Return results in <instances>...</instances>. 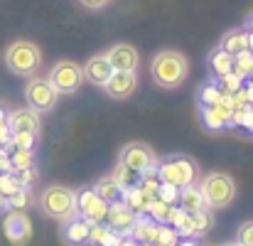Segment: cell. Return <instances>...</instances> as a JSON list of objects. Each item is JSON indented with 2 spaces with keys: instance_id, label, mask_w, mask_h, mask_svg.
Instances as JSON below:
<instances>
[{
  "instance_id": "cell-1",
  "label": "cell",
  "mask_w": 253,
  "mask_h": 246,
  "mask_svg": "<svg viewBox=\"0 0 253 246\" xmlns=\"http://www.w3.org/2000/svg\"><path fill=\"white\" fill-rule=\"evenodd\" d=\"M153 82L160 89H177L179 84L187 79L189 74V64L187 57L177 49H163L153 57Z\"/></svg>"
},
{
  "instance_id": "cell-2",
  "label": "cell",
  "mask_w": 253,
  "mask_h": 246,
  "mask_svg": "<svg viewBox=\"0 0 253 246\" xmlns=\"http://www.w3.org/2000/svg\"><path fill=\"white\" fill-rule=\"evenodd\" d=\"M40 209L47 217H52V219L67 222V219L79 214V209H77V192L64 187V185H49L40 195Z\"/></svg>"
},
{
  "instance_id": "cell-3",
  "label": "cell",
  "mask_w": 253,
  "mask_h": 246,
  "mask_svg": "<svg viewBox=\"0 0 253 246\" xmlns=\"http://www.w3.org/2000/svg\"><path fill=\"white\" fill-rule=\"evenodd\" d=\"M5 67L17 74V77H35L40 64H42V52L35 42L27 40H15L7 49H5Z\"/></svg>"
},
{
  "instance_id": "cell-4",
  "label": "cell",
  "mask_w": 253,
  "mask_h": 246,
  "mask_svg": "<svg viewBox=\"0 0 253 246\" xmlns=\"http://www.w3.org/2000/svg\"><path fill=\"white\" fill-rule=\"evenodd\" d=\"M202 195H204V202H207V209H224L234 202L236 197V182L231 175L226 172H209L202 185H199Z\"/></svg>"
},
{
  "instance_id": "cell-5",
  "label": "cell",
  "mask_w": 253,
  "mask_h": 246,
  "mask_svg": "<svg viewBox=\"0 0 253 246\" xmlns=\"http://www.w3.org/2000/svg\"><path fill=\"white\" fill-rule=\"evenodd\" d=\"M158 177L160 182L172 185V187H189L197 180V165L187 158H169L158 165Z\"/></svg>"
},
{
  "instance_id": "cell-6",
  "label": "cell",
  "mask_w": 253,
  "mask_h": 246,
  "mask_svg": "<svg viewBox=\"0 0 253 246\" xmlns=\"http://www.w3.org/2000/svg\"><path fill=\"white\" fill-rule=\"evenodd\" d=\"M118 163L126 165L128 170L143 175L148 170H158V155L150 146L145 143H128L123 146V150L118 153Z\"/></svg>"
},
{
  "instance_id": "cell-7",
  "label": "cell",
  "mask_w": 253,
  "mask_h": 246,
  "mask_svg": "<svg viewBox=\"0 0 253 246\" xmlns=\"http://www.w3.org/2000/svg\"><path fill=\"white\" fill-rule=\"evenodd\" d=\"M82 82H84V69L72 59L57 62L49 72V84L57 89V94H74Z\"/></svg>"
},
{
  "instance_id": "cell-8",
  "label": "cell",
  "mask_w": 253,
  "mask_h": 246,
  "mask_svg": "<svg viewBox=\"0 0 253 246\" xmlns=\"http://www.w3.org/2000/svg\"><path fill=\"white\" fill-rule=\"evenodd\" d=\"M57 89L49 84V79H40V77H32L27 86H25V98H27V106L37 113L42 111H49L54 108L57 103Z\"/></svg>"
},
{
  "instance_id": "cell-9",
  "label": "cell",
  "mask_w": 253,
  "mask_h": 246,
  "mask_svg": "<svg viewBox=\"0 0 253 246\" xmlns=\"http://www.w3.org/2000/svg\"><path fill=\"white\" fill-rule=\"evenodd\" d=\"M77 209H79V217H84L88 222H106V214H108V202L93 190V187H84L77 192Z\"/></svg>"
},
{
  "instance_id": "cell-10",
  "label": "cell",
  "mask_w": 253,
  "mask_h": 246,
  "mask_svg": "<svg viewBox=\"0 0 253 246\" xmlns=\"http://www.w3.org/2000/svg\"><path fill=\"white\" fill-rule=\"evenodd\" d=\"M2 232H5V237H7L10 244L25 246L32 239V222H30V217H27L25 212L12 209V212L5 217V222H2Z\"/></svg>"
},
{
  "instance_id": "cell-11",
  "label": "cell",
  "mask_w": 253,
  "mask_h": 246,
  "mask_svg": "<svg viewBox=\"0 0 253 246\" xmlns=\"http://www.w3.org/2000/svg\"><path fill=\"white\" fill-rule=\"evenodd\" d=\"M135 219H138V214L126 204V202H111L108 204V214H106V224H108V229L111 232H116V234H121V237H130V232H133V227H135Z\"/></svg>"
},
{
  "instance_id": "cell-12",
  "label": "cell",
  "mask_w": 253,
  "mask_h": 246,
  "mask_svg": "<svg viewBox=\"0 0 253 246\" xmlns=\"http://www.w3.org/2000/svg\"><path fill=\"white\" fill-rule=\"evenodd\" d=\"M106 59L111 62L113 72H135L138 64H140V54L133 45H113L108 52H106Z\"/></svg>"
},
{
  "instance_id": "cell-13",
  "label": "cell",
  "mask_w": 253,
  "mask_h": 246,
  "mask_svg": "<svg viewBox=\"0 0 253 246\" xmlns=\"http://www.w3.org/2000/svg\"><path fill=\"white\" fill-rule=\"evenodd\" d=\"M7 128L10 133H40V113L32 108H17L7 113Z\"/></svg>"
},
{
  "instance_id": "cell-14",
  "label": "cell",
  "mask_w": 253,
  "mask_h": 246,
  "mask_svg": "<svg viewBox=\"0 0 253 246\" xmlns=\"http://www.w3.org/2000/svg\"><path fill=\"white\" fill-rule=\"evenodd\" d=\"M91 224L93 222H88V219L79 217V214L67 219L64 227H62V239L69 246H86L88 244V234H91Z\"/></svg>"
},
{
  "instance_id": "cell-15",
  "label": "cell",
  "mask_w": 253,
  "mask_h": 246,
  "mask_svg": "<svg viewBox=\"0 0 253 246\" xmlns=\"http://www.w3.org/2000/svg\"><path fill=\"white\" fill-rule=\"evenodd\" d=\"M82 69H84V79H88L93 86H101V89H103V86L108 84V79L113 77V67H111V62L106 59V54L91 57Z\"/></svg>"
},
{
  "instance_id": "cell-16",
  "label": "cell",
  "mask_w": 253,
  "mask_h": 246,
  "mask_svg": "<svg viewBox=\"0 0 253 246\" xmlns=\"http://www.w3.org/2000/svg\"><path fill=\"white\" fill-rule=\"evenodd\" d=\"M135 86H138L135 72H113V77L108 79L103 89L111 98H128L135 91Z\"/></svg>"
},
{
  "instance_id": "cell-17",
  "label": "cell",
  "mask_w": 253,
  "mask_h": 246,
  "mask_svg": "<svg viewBox=\"0 0 253 246\" xmlns=\"http://www.w3.org/2000/svg\"><path fill=\"white\" fill-rule=\"evenodd\" d=\"M158 234H160V224L153 217H138L130 232V237L138 244H158Z\"/></svg>"
},
{
  "instance_id": "cell-18",
  "label": "cell",
  "mask_w": 253,
  "mask_h": 246,
  "mask_svg": "<svg viewBox=\"0 0 253 246\" xmlns=\"http://www.w3.org/2000/svg\"><path fill=\"white\" fill-rule=\"evenodd\" d=\"M179 207L187 212V214H194V212H202L207 209V202H204V195L197 185H189V187H182L179 190Z\"/></svg>"
},
{
  "instance_id": "cell-19",
  "label": "cell",
  "mask_w": 253,
  "mask_h": 246,
  "mask_svg": "<svg viewBox=\"0 0 253 246\" xmlns=\"http://www.w3.org/2000/svg\"><path fill=\"white\" fill-rule=\"evenodd\" d=\"M219 49L229 52L231 57L246 52L249 49V30H231V32H226L221 37V42H219Z\"/></svg>"
},
{
  "instance_id": "cell-20",
  "label": "cell",
  "mask_w": 253,
  "mask_h": 246,
  "mask_svg": "<svg viewBox=\"0 0 253 246\" xmlns=\"http://www.w3.org/2000/svg\"><path fill=\"white\" fill-rule=\"evenodd\" d=\"M209 67H211V74L216 79H221V77L234 72V57L229 52H224V49H214L211 57H209Z\"/></svg>"
},
{
  "instance_id": "cell-21",
  "label": "cell",
  "mask_w": 253,
  "mask_h": 246,
  "mask_svg": "<svg viewBox=\"0 0 253 246\" xmlns=\"http://www.w3.org/2000/svg\"><path fill=\"white\" fill-rule=\"evenodd\" d=\"M123 202H126L135 214H143V212H148V204H150L153 199H148V197L140 192V187L135 185V187H130V190H123Z\"/></svg>"
},
{
  "instance_id": "cell-22",
  "label": "cell",
  "mask_w": 253,
  "mask_h": 246,
  "mask_svg": "<svg viewBox=\"0 0 253 246\" xmlns=\"http://www.w3.org/2000/svg\"><path fill=\"white\" fill-rule=\"evenodd\" d=\"M93 190H96L108 204H111V202H118V197L123 195V190H121V185L113 180V175H111V177H101V180L96 182Z\"/></svg>"
},
{
  "instance_id": "cell-23",
  "label": "cell",
  "mask_w": 253,
  "mask_h": 246,
  "mask_svg": "<svg viewBox=\"0 0 253 246\" xmlns=\"http://www.w3.org/2000/svg\"><path fill=\"white\" fill-rule=\"evenodd\" d=\"M234 74H239L241 79H251L253 77V52L246 49L241 54L234 57Z\"/></svg>"
},
{
  "instance_id": "cell-24",
  "label": "cell",
  "mask_w": 253,
  "mask_h": 246,
  "mask_svg": "<svg viewBox=\"0 0 253 246\" xmlns=\"http://www.w3.org/2000/svg\"><path fill=\"white\" fill-rule=\"evenodd\" d=\"M148 214H150L158 224H168L169 214H172V204H168V202H163V199L155 197V199L148 204Z\"/></svg>"
},
{
  "instance_id": "cell-25",
  "label": "cell",
  "mask_w": 253,
  "mask_h": 246,
  "mask_svg": "<svg viewBox=\"0 0 253 246\" xmlns=\"http://www.w3.org/2000/svg\"><path fill=\"white\" fill-rule=\"evenodd\" d=\"M226 96L221 94V89L216 86V84H204L202 89H199V101H202V106H216V103H221Z\"/></svg>"
},
{
  "instance_id": "cell-26",
  "label": "cell",
  "mask_w": 253,
  "mask_h": 246,
  "mask_svg": "<svg viewBox=\"0 0 253 246\" xmlns=\"http://www.w3.org/2000/svg\"><path fill=\"white\" fill-rule=\"evenodd\" d=\"M138 172H133V170H128L126 165L118 163V167H116V172H113V180L121 185V190H130V187H135L138 185Z\"/></svg>"
},
{
  "instance_id": "cell-27",
  "label": "cell",
  "mask_w": 253,
  "mask_h": 246,
  "mask_svg": "<svg viewBox=\"0 0 253 246\" xmlns=\"http://www.w3.org/2000/svg\"><path fill=\"white\" fill-rule=\"evenodd\" d=\"M241 84H244V79H241L239 74H234V72H231V74L221 77L216 86L221 89V94H224V96H234V94H236V91L241 89Z\"/></svg>"
},
{
  "instance_id": "cell-28",
  "label": "cell",
  "mask_w": 253,
  "mask_h": 246,
  "mask_svg": "<svg viewBox=\"0 0 253 246\" xmlns=\"http://www.w3.org/2000/svg\"><path fill=\"white\" fill-rule=\"evenodd\" d=\"M209 224H211V217H209V212H207V209H202V212H194V214H192L194 237H202V234L209 229Z\"/></svg>"
},
{
  "instance_id": "cell-29",
  "label": "cell",
  "mask_w": 253,
  "mask_h": 246,
  "mask_svg": "<svg viewBox=\"0 0 253 246\" xmlns=\"http://www.w3.org/2000/svg\"><path fill=\"white\" fill-rule=\"evenodd\" d=\"M111 234V229H108V224H103V222H96V224H91V234H88V244L91 246H101L103 244V239Z\"/></svg>"
},
{
  "instance_id": "cell-30",
  "label": "cell",
  "mask_w": 253,
  "mask_h": 246,
  "mask_svg": "<svg viewBox=\"0 0 253 246\" xmlns=\"http://www.w3.org/2000/svg\"><path fill=\"white\" fill-rule=\"evenodd\" d=\"M10 165H12L15 172L32 167V150H15V155L10 158Z\"/></svg>"
},
{
  "instance_id": "cell-31",
  "label": "cell",
  "mask_w": 253,
  "mask_h": 246,
  "mask_svg": "<svg viewBox=\"0 0 253 246\" xmlns=\"http://www.w3.org/2000/svg\"><path fill=\"white\" fill-rule=\"evenodd\" d=\"M35 138H37V136H32V133H12L10 143H12L17 150H32V148H35Z\"/></svg>"
},
{
  "instance_id": "cell-32",
  "label": "cell",
  "mask_w": 253,
  "mask_h": 246,
  "mask_svg": "<svg viewBox=\"0 0 253 246\" xmlns=\"http://www.w3.org/2000/svg\"><path fill=\"white\" fill-rule=\"evenodd\" d=\"M179 244V234L177 229H169L160 224V234H158V246H177Z\"/></svg>"
},
{
  "instance_id": "cell-33",
  "label": "cell",
  "mask_w": 253,
  "mask_h": 246,
  "mask_svg": "<svg viewBox=\"0 0 253 246\" xmlns=\"http://www.w3.org/2000/svg\"><path fill=\"white\" fill-rule=\"evenodd\" d=\"M158 199L168 202V204H174L179 199V187H172V185H165L160 182V190H158Z\"/></svg>"
},
{
  "instance_id": "cell-34",
  "label": "cell",
  "mask_w": 253,
  "mask_h": 246,
  "mask_svg": "<svg viewBox=\"0 0 253 246\" xmlns=\"http://www.w3.org/2000/svg\"><path fill=\"white\" fill-rule=\"evenodd\" d=\"M236 244L241 246H253V222H244L236 232Z\"/></svg>"
},
{
  "instance_id": "cell-35",
  "label": "cell",
  "mask_w": 253,
  "mask_h": 246,
  "mask_svg": "<svg viewBox=\"0 0 253 246\" xmlns=\"http://www.w3.org/2000/svg\"><path fill=\"white\" fill-rule=\"evenodd\" d=\"M27 202H30V195H27V190H25V187L7 197V204H10L12 209H20V212H22V207H27Z\"/></svg>"
},
{
  "instance_id": "cell-36",
  "label": "cell",
  "mask_w": 253,
  "mask_h": 246,
  "mask_svg": "<svg viewBox=\"0 0 253 246\" xmlns=\"http://www.w3.org/2000/svg\"><path fill=\"white\" fill-rule=\"evenodd\" d=\"M82 5H84L86 10H103L111 0H79Z\"/></svg>"
},
{
  "instance_id": "cell-37",
  "label": "cell",
  "mask_w": 253,
  "mask_h": 246,
  "mask_svg": "<svg viewBox=\"0 0 253 246\" xmlns=\"http://www.w3.org/2000/svg\"><path fill=\"white\" fill-rule=\"evenodd\" d=\"M10 138H12V133H10L7 123H5V126H0V146H7V143H10Z\"/></svg>"
},
{
  "instance_id": "cell-38",
  "label": "cell",
  "mask_w": 253,
  "mask_h": 246,
  "mask_svg": "<svg viewBox=\"0 0 253 246\" xmlns=\"http://www.w3.org/2000/svg\"><path fill=\"white\" fill-rule=\"evenodd\" d=\"M0 170H12L10 158H7V153H5V150H0Z\"/></svg>"
},
{
  "instance_id": "cell-39",
  "label": "cell",
  "mask_w": 253,
  "mask_h": 246,
  "mask_svg": "<svg viewBox=\"0 0 253 246\" xmlns=\"http://www.w3.org/2000/svg\"><path fill=\"white\" fill-rule=\"evenodd\" d=\"M118 246H140V244H138V242H135L133 237H123V239H121V244H118Z\"/></svg>"
},
{
  "instance_id": "cell-40",
  "label": "cell",
  "mask_w": 253,
  "mask_h": 246,
  "mask_svg": "<svg viewBox=\"0 0 253 246\" xmlns=\"http://www.w3.org/2000/svg\"><path fill=\"white\" fill-rule=\"evenodd\" d=\"M244 126H246V128H249V131H251V133H253V108H251V111H249V116H246V121H244Z\"/></svg>"
},
{
  "instance_id": "cell-41",
  "label": "cell",
  "mask_w": 253,
  "mask_h": 246,
  "mask_svg": "<svg viewBox=\"0 0 253 246\" xmlns=\"http://www.w3.org/2000/svg\"><path fill=\"white\" fill-rule=\"evenodd\" d=\"M177 246H199L197 242H192V239H184V242H179Z\"/></svg>"
},
{
  "instance_id": "cell-42",
  "label": "cell",
  "mask_w": 253,
  "mask_h": 246,
  "mask_svg": "<svg viewBox=\"0 0 253 246\" xmlns=\"http://www.w3.org/2000/svg\"><path fill=\"white\" fill-rule=\"evenodd\" d=\"M5 123H7V113L0 108V126H5Z\"/></svg>"
},
{
  "instance_id": "cell-43",
  "label": "cell",
  "mask_w": 253,
  "mask_h": 246,
  "mask_svg": "<svg viewBox=\"0 0 253 246\" xmlns=\"http://www.w3.org/2000/svg\"><path fill=\"white\" fill-rule=\"evenodd\" d=\"M7 207V197L5 195H0V209H5Z\"/></svg>"
},
{
  "instance_id": "cell-44",
  "label": "cell",
  "mask_w": 253,
  "mask_h": 246,
  "mask_svg": "<svg viewBox=\"0 0 253 246\" xmlns=\"http://www.w3.org/2000/svg\"><path fill=\"white\" fill-rule=\"evenodd\" d=\"M249 49L253 52V32H249Z\"/></svg>"
},
{
  "instance_id": "cell-45",
  "label": "cell",
  "mask_w": 253,
  "mask_h": 246,
  "mask_svg": "<svg viewBox=\"0 0 253 246\" xmlns=\"http://www.w3.org/2000/svg\"><path fill=\"white\" fill-rule=\"evenodd\" d=\"M246 25H249V30L253 32V12H251V17H249V22H246Z\"/></svg>"
},
{
  "instance_id": "cell-46",
  "label": "cell",
  "mask_w": 253,
  "mask_h": 246,
  "mask_svg": "<svg viewBox=\"0 0 253 246\" xmlns=\"http://www.w3.org/2000/svg\"><path fill=\"white\" fill-rule=\"evenodd\" d=\"M221 246H241V244H236V242H229V244H221Z\"/></svg>"
},
{
  "instance_id": "cell-47",
  "label": "cell",
  "mask_w": 253,
  "mask_h": 246,
  "mask_svg": "<svg viewBox=\"0 0 253 246\" xmlns=\"http://www.w3.org/2000/svg\"><path fill=\"white\" fill-rule=\"evenodd\" d=\"M140 246H158V244H140Z\"/></svg>"
}]
</instances>
